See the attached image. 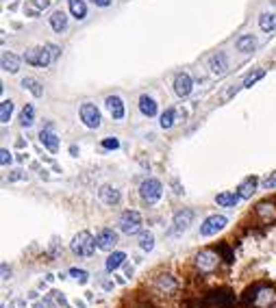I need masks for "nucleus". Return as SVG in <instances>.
<instances>
[{"label":"nucleus","mask_w":276,"mask_h":308,"mask_svg":"<svg viewBox=\"0 0 276 308\" xmlns=\"http://www.w3.org/2000/svg\"><path fill=\"white\" fill-rule=\"evenodd\" d=\"M263 74H266L263 70H257V72H250V74H248L246 78H244V82H241V87H252L259 78H263Z\"/></svg>","instance_id":"obj_35"},{"label":"nucleus","mask_w":276,"mask_h":308,"mask_svg":"<svg viewBox=\"0 0 276 308\" xmlns=\"http://www.w3.org/2000/svg\"><path fill=\"white\" fill-rule=\"evenodd\" d=\"M259 29L263 33L276 31V13H261L259 15Z\"/></svg>","instance_id":"obj_28"},{"label":"nucleus","mask_w":276,"mask_h":308,"mask_svg":"<svg viewBox=\"0 0 276 308\" xmlns=\"http://www.w3.org/2000/svg\"><path fill=\"white\" fill-rule=\"evenodd\" d=\"M176 122V111L174 109H165V113L161 115V119H159V126H161L163 130H170Z\"/></svg>","instance_id":"obj_32"},{"label":"nucleus","mask_w":276,"mask_h":308,"mask_svg":"<svg viewBox=\"0 0 276 308\" xmlns=\"http://www.w3.org/2000/svg\"><path fill=\"white\" fill-rule=\"evenodd\" d=\"M255 211H257V215L263 217L266 222H274L276 219V204L274 202H259Z\"/></svg>","instance_id":"obj_24"},{"label":"nucleus","mask_w":276,"mask_h":308,"mask_svg":"<svg viewBox=\"0 0 276 308\" xmlns=\"http://www.w3.org/2000/svg\"><path fill=\"white\" fill-rule=\"evenodd\" d=\"M93 4H96V7H109V4H111V0H92Z\"/></svg>","instance_id":"obj_41"},{"label":"nucleus","mask_w":276,"mask_h":308,"mask_svg":"<svg viewBox=\"0 0 276 308\" xmlns=\"http://www.w3.org/2000/svg\"><path fill=\"white\" fill-rule=\"evenodd\" d=\"M139 195L146 204H157L163 195V185L161 180L157 178H146L143 183L139 185Z\"/></svg>","instance_id":"obj_3"},{"label":"nucleus","mask_w":276,"mask_h":308,"mask_svg":"<svg viewBox=\"0 0 276 308\" xmlns=\"http://www.w3.org/2000/svg\"><path fill=\"white\" fill-rule=\"evenodd\" d=\"M226 224H229V219L224 215H209L205 222L200 224V236H213L218 234L220 230L226 228Z\"/></svg>","instance_id":"obj_9"},{"label":"nucleus","mask_w":276,"mask_h":308,"mask_svg":"<svg viewBox=\"0 0 276 308\" xmlns=\"http://www.w3.org/2000/svg\"><path fill=\"white\" fill-rule=\"evenodd\" d=\"M98 195H100V200L104 202V204H109V206H113V204H118L120 202V191L115 189V187H111V185H104V187H100V191H98Z\"/></svg>","instance_id":"obj_19"},{"label":"nucleus","mask_w":276,"mask_h":308,"mask_svg":"<svg viewBox=\"0 0 276 308\" xmlns=\"http://www.w3.org/2000/svg\"><path fill=\"white\" fill-rule=\"evenodd\" d=\"M40 141H42V144L46 146V148H48V150H50L52 154L59 150V137L52 133V126H50V124H48L46 128H44L42 133H40Z\"/></svg>","instance_id":"obj_17"},{"label":"nucleus","mask_w":276,"mask_h":308,"mask_svg":"<svg viewBox=\"0 0 276 308\" xmlns=\"http://www.w3.org/2000/svg\"><path fill=\"white\" fill-rule=\"evenodd\" d=\"M96 241H98V250L111 252L115 243H118V232H115L113 228H102L100 232L96 234Z\"/></svg>","instance_id":"obj_12"},{"label":"nucleus","mask_w":276,"mask_h":308,"mask_svg":"<svg viewBox=\"0 0 276 308\" xmlns=\"http://www.w3.org/2000/svg\"><path fill=\"white\" fill-rule=\"evenodd\" d=\"M220 265V254L213 250H202L200 254H196V269L200 273H213Z\"/></svg>","instance_id":"obj_6"},{"label":"nucleus","mask_w":276,"mask_h":308,"mask_svg":"<svg viewBox=\"0 0 276 308\" xmlns=\"http://www.w3.org/2000/svg\"><path fill=\"white\" fill-rule=\"evenodd\" d=\"M50 7V0H29L24 7V13L31 15V18H37V15L42 13V11H46Z\"/></svg>","instance_id":"obj_22"},{"label":"nucleus","mask_w":276,"mask_h":308,"mask_svg":"<svg viewBox=\"0 0 276 308\" xmlns=\"http://www.w3.org/2000/svg\"><path fill=\"white\" fill-rule=\"evenodd\" d=\"M24 178H26V174L22 172V169H15V172L9 174V183H18V180H24Z\"/></svg>","instance_id":"obj_38"},{"label":"nucleus","mask_w":276,"mask_h":308,"mask_svg":"<svg viewBox=\"0 0 276 308\" xmlns=\"http://www.w3.org/2000/svg\"><path fill=\"white\" fill-rule=\"evenodd\" d=\"M48 50L52 52V59H57V57H59V48H57V46H48Z\"/></svg>","instance_id":"obj_42"},{"label":"nucleus","mask_w":276,"mask_h":308,"mask_svg":"<svg viewBox=\"0 0 276 308\" xmlns=\"http://www.w3.org/2000/svg\"><path fill=\"white\" fill-rule=\"evenodd\" d=\"M124 273H126V278H133V267H129V265H126Z\"/></svg>","instance_id":"obj_43"},{"label":"nucleus","mask_w":276,"mask_h":308,"mask_svg":"<svg viewBox=\"0 0 276 308\" xmlns=\"http://www.w3.org/2000/svg\"><path fill=\"white\" fill-rule=\"evenodd\" d=\"M70 250H72V254H76L81 258H90L93 252L98 250V241L90 230H81V232H76L74 239H72Z\"/></svg>","instance_id":"obj_1"},{"label":"nucleus","mask_w":276,"mask_h":308,"mask_svg":"<svg viewBox=\"0 0 276 308\" xmlns=\"http://www.w3.org/2000/svg\"><path fill=\"white\" fill-rule=\"evenodd\" d=\"M126 263V254L124 252H120V250H115V252H111L109 254V258H107V263H104V269H107L109 273H113L115 269H120Z\"/></svg>","instance_id":"obj_21"},{"label":"nucleus","mask_w":276,"mask_h":308,"mask_svg":"<svg viewBox=\"0 0 276 308\" xmlns=\"http://www.w3.org/2000/svg\"><path fill=\"white\" fill-rule=\"evenodd\" d=\"M139 111H141V115H146V117H154L159 111L157 100H154L152 96H148V93L139 96Z\"/></svg>","instance_id":"obj_18"},{"label":"nucleus","mask_w":276,"mask_h":308,"mask_svg":"<svg viewBox=\"0 0 276 308\" xmlns=\"http://www.w3.org/2000/svg\"><path fill=\"white\" fill-rule=\"evenodd\" d=\"M104 104H107V109H109V113H111L113 119H124L126 109H124V102L120 96H107Z\"/></svg>","instance_id":"obj_14"},{"label":"nucleus","mask_w":276,"mask_h":308,"mask_svg":"<svg viewBox=\"0 0 276 308\" xmlns=\"http://www.w3.org/2000/svg\"><path fill=\"white\" fill-rule=\"evenodd\" d=\"M239 193L237 191H222V193L215 195V202H218L220 206H226V208H235L237 204H239Z\"/></svg>","instance_id":"obj_20"},{"label":"nucleus","mask_w":276,"mask_h":308,"mask_svg":"<svg viewBox=\"0 0 276 308\" xmlns=\"http://www.w3.org/2000/svg\"><path fill=\"white\" fill-rule=\"evenodd\" d=\"M191 222H194V211H191V208H181V211L174 213V217H172V228L168 230V234H170V236H176V234L185 232V230L189 228Z\"/></svg>","instance_id":"obj_5"},{"label":"nucleus","mask_w":276,"mask_h":308,"mask_svg":"<svg viewBox=\"0 0 276 308\" xmlns=\"http://www.w3.org/2000/svg\"><path fill=\"white\" fill-rule=\"evenodd\" d=\"M141 215L139 211H135V208H129V211H124L122 215H120V230H122L124 234H137L141 232Z\"/></svg>","instance_id":"obj_4"},{"label":"nucleus","mask_w":276,"mask_h":308,"mask_svg":"<svg viewBox=\"0 0 276 308\" xmlns=\"http://www.w3.org/2000/svg\"><path fill=\"white\" fill-rule=\"evenodd\" d=\"M246 300L252 304V308H270L276 304V289L268 287V284H261V287H255L248 291Z\"/></svg>","instance_id":"obj_2"},{"label":"nucleus","mask_w":276,"mask_h":308,"mask_svg":"<svg viewBox=\"0 0 276 308\" xmlns=\"http://www.w3.org/2000/svg\"><path fill=\"white\" fill-rule=\"evenodd\" d=\"M81 122L87 126V128H100V111H98L96 104L85 102L81 107Z\"/></svg>","instance_id":"obj_10"},{"label":"nucleus","mask_w":276,"mask_h":308,"mask_svg":"<svg viewBox=\"0 0 276 308\" xmlns=\"http://www.w3.org/2000/svg\"><path fill=\"white\" fill-rule=\"evenodd\" d=\"M233 302H235L233 293H230V291H226V289H222V291H211V293L205 298L207 308H230V306H233Z\"/></svg>","instance_id":"obj_8"},{"label":"nucleus","mask_w":276,"mask_h":308,"mask_svg":"<svg viewBox=\"0 0 276 308\" xmlns=\"http://www.w3.org/2000/svg\"><path fill=\"white\" fill-rule=\"evenodd\" d=\"M139 247L143 252H152L154 250V234L150 230H141L139 232Z\"/></svg>","instance_id":"obj_31"},{"label":"nucleus","mask_w":276,"mask_h":308,"mask_svg":"<svg viewBox=\"0 0 276 308\" xmlns=\"http://www.w3.org/2000/svg\"><path fill=\"white\" fill-rule=\"evenodd\" d=\"M102 148H104V150H118L120 141L115 139V137H107V139H102Z\"/></svg>","instance_id":"obj_36"},{"label":"nucleus","mask_w":276,"mask_h":308,"mask_svg":"<svg viewBox=\"0 0 276 308\" xmlns=\"http://www.w3.org/2000/svg\"><path fill=\"white\" fill-rule=\"evenodd\" d=\"M209 68H211V72L215 76H224L226 70H229V61H226V54L224 52H218L213 54L211 59H209Z\"/></svg>","instance_id":"obj_15"},{"label":"nucleus","mask_w":276,"mask_h":308,"mask_svg":"<svg viewBox=\"0 0 276 308\" xmlns=\"http://www.w3.org/2000/svg\"><path fill=\"white\" fill-rule=\"evenodd\" d=\"M257 187H259V180L255 178V176H248V178L244 180V183H241L239 187H237V193H239L241 200H250V197L255 195Z\"/></svg>","instance_id":"obj_16"},{"label":"nucleus","mask_w":276,"mask_h":308,"mask_svg":"<svg viewBox=\"0 0 276 308\" xmlns=\"http://www.w3.org/2000/svg\"><path fill=\"white\" fill-rule=\"evenodd\" d=\"M257 48V39L252 35H244L237 39V50L239 52H252Z\"/></svg>","instance_id":"obj_30"},{"label":"nucleus","mask_w":276,"mask_h":308,"mask_svg":"<svg viewBox=\"0 0 276 308\" xmlns=\"http://www.w3.org/2000/svg\"><path fill=\"white\" fill-rule=\"evenodd\" d=\"M24 61L29 65H35V68H48L54 59L48 48H31V50L24 52Z\"/></svg>","instance_id":"obj_7"},{"label":"nucleus","mask_w":276,"mask_h":308,"mask_svg":"<svg viewBox=\"0 0 276 308\" xmlns=\"http://www.w3.org/2000/svg\"><path fill=\"white\" fill-rule=\"evenodd\" d=\"M263 187H266V189H276V172H272L263 180Z\"/></svg>","instance_id":"obj_39"},{"label":"nucleus","mask_w":276,"mask_h":308,"mask_svg":"<svg viewBox=\"0 0 276 308\" xmlns=\"http://www.w3.org/2000/svg\"><path fill=\"white\" fill-rule=\"evenodd\" d=\"M11 115H13V102H11V100H2V102H0V122L9 124Z\"/></svg>","instance_id":"obj_33"},{"label":"nucleus","mask_w":276,"mask_h":308,"mask_svg":"<svg viewBox=\"0 0 276 308\" xmlns=\"http://www.w3.org/2000/svg\"><path fill=\"white\" fill-rule=\"evenodd\" d=\"M33 122H35V107L33 104H26L20 111V126L22 128H31Z\"/></svg>","instance_id":"obj_27"},{"label":"nucleus","mask_w":276,"mask_h":308,"mask_svg":"<svg viewBox=\"0 0 276 308\" xmlns=\"http://www.w3.org/2000/svg\"><path fill=\"white\" fill-rule=\"evenodd\" d=\"M11 161H13L11 152L7 150V148H2V150H0V163H2V167H7V165H11Z\"/></svg>","instance_id":"obj_37"},{"label":"nucleus","mask_w":276,"mask_h":308,"mask_svg":"<svg viewBox=\"0 0 276 308\" xmlns=\"http://www.w3.org/2000/svg\"><path fill=\"white\" fill-rule=\"evenodd\" d=\"M20 85L24 87V89H29L35 98H42V96H44V87H42V82L37 80V78H31V76H26V78H22Z\"/></svg>","instance_id":"obj_26"},{"label":"nucleus","mask_w":276,"mask_h":308,"mask_svg":"<svg viewBox=\"0 0 276 308\" xmlns=\"http://www.w3.org/2000/svg\"><path fill=\"white\" fill-rule=\"evenodd\" d=\"M68 273H70V276L74 278L79 284H87V282H90V271H87V269H81V267H72Z\"/></svg>","instance_id":"obj_34"},{"label":"nucleus","mask_w":276,"mask_h":308,"mask_svg":"<svg viewBox=\"0 0 276 308\" xmlns=\"http://www.w3.org/2000/svg\"><path fill=\"white\" fill-rule=\"evenodd\" d=\"M50 26H52L54 33H63L65 29H68V15H65V11H61V9L52 11V15H50Z\"/></svg>","instance_id":"obj_23"},{"label":"nucleus","mask_w":276,"mask_h":308,"mask_svg":"<svg viewBox=\"0 0 276 308\" xmlns=\"http://www.w3.org/2000/svg\"><path fill=\"white\" fill-rule=\"evenodd\" d=\"M2 70L9 74H15L20 70V57L13 52H4L2 54Z\"/></svg>","instance_id":"obj_25"},{"label":"nucleus","mask_w":276,"mask_h":308,"mask_svg":"<svg viewBox=\"0 0 276 308\" xmlns=\"http://www.w3.org/2000/svg\"><path fill=\"white\" fill-rule=\"evenodd\" d=\"M179 289V282L174 280L172 273H161V276L154 278V291L161 295H172Z\"/></svg>","instance_id":"obj_11"},{"label":"nucleus","mask_w":276,"mask_h":308,"mask_svg":"<svg viewBox=\"0 0 276 308\" xmlns=\"http://www.w3.org/2000/svg\"><path fill=\"white\" fill-rule=\"evenodd\" d=\"M0 269H2V280H9V278H11V267L7 265V263H2V265H0Z\"/></svg>","instance_id":"obj_40"},{"label":"nucleus","mask_w":276,"mask_h":308,"mask_svg":"<svg viewBox=\"0 0 276 308\" xmlns=\"http://www.w3.org/2000/svg\"><path fill=\"white\" fill-rule=\"evenodd\" d=\"M191 89H194V80H191V76L185 74V72L176 74V78H174V91H176V96H179V98H187L191 93Z\"/></svg>","instance_id":"obj_13"},{"label":"nucleus","mask_w":276,"mask_h":308,"mask_svg":"<svg viewBox=\"0 0 276 308\" xmlns=\"http://www.w3.org/2000/svg\"><path fill=\"white\" fill-rule=\"evenodd\" d=\"M68 7H70V13L74 15L76 20H85L87 18V7H85L83 0H70Z\"/></svg>","instance_id":"obj_29"}]
</instances>
